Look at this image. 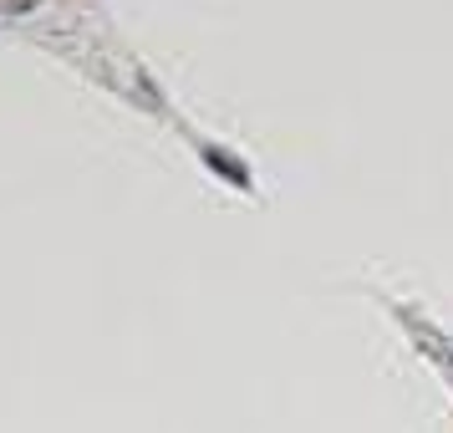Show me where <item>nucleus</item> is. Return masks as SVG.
<instances>
[]
</instances>
